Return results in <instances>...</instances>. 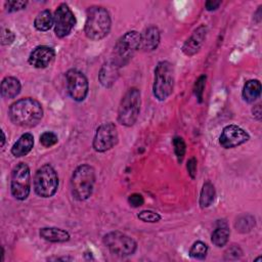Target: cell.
<instances>
[{"mask_svg":"<svg viewBox=\"0 0 262 262\" xmlns=\"http://www.w3.org/2000/svg\"><path fill=\"white\" fill-rule=\"evenodd\" d=\"M137 218L143 222H148V223H157L161 220V215L155 211L151 210H143L140 211L137 214Z\"/></svg>","mask_w":262,"mask_h":262,"instance_id":"obj_28","label":"cell"},{"mask_svg":"<svg viewBox=\"0 0 262 262\" xmlns=\"http://www.w3.org/2000/svg\"><path fill=\"white\" fill-rule=\"evenodd\" d=\"M34 146V137L31 133L23 134L11 147V154L15 158L27 156Z\"/></svg>","mask_w":262,"mask_h":262,"instance_id":"obj_19","label":"cell"},{"mask_svg":"<svg viewBox=\"0 0 262 262\" xmlns=\"http://www.w3.org/2000/svg\"><path fill=\"white\" fill-rule=\"evenodd\" d=\"M28 2L27 1H6L5 2V9L7 12H15L18 10L24 9L27 6Z\"/></svg>","mask_w":262,"mask_h":262,"instance_id":"obj_32","label":"cell"},{"mask_svg":"<svg viewBox=\"0 0 262 262\" xmlns=\"http://www.w3.org/2000/svg\"><path fill=\"white\" fill-rule=\"evenodd\" d=\"M230 231L226 225H220L218 226L211 235V241L213 245H215L218 248H221L225 246L229 239Z\"/></svg>","mask_w":262,"mask_h":262,"instance_id":"obj_24","label":"cell"},{"mask_svg":"<svg viewBox=\"0 0 262 262\" xmlns=\"http://www.w3.org/2000/svg\"><path fill=\"white\" fill-rule=\"evenodd\" d=\"M67 90L71 98L75 101H83L89 90V84L86 76L77 69H71L66 73Z\"/></svg>","mask_w":262,"mask_h":262,"instance_id":"obj_11","label":"cell"},{"mask_svg":"<svg viewBox=\"0 0 262 262\" xmlns=\"http://www.w3.org/2000/svg\"><path fill=\"white\" fill-rule=\"evenodd\" d=\"M173 142V146H174V152L176 155V158L178 160L179 163L182 162L184 156H185V151H186V143L184 141V139L180 136H175L172 140Z\"/></svg>","mask_w":262,"mask_h":262,"instance_id":"obj_27","label":"cell"},{"mask_svg":"<svg viewBox=\"0 0 262 262\" xmlns=\"http://www.w3.org/2000/svg\"><path fill=\"white\" fill-rule=\"evenodd\" d=\"M21 89V85L18 79L15 77H5L1 82V95L3 98L16 97Z\"/></svg>","mask_w":262,"mask_h":262,"instance_id":"obj_20","label":"cell"},{"mask_svg":"<svg viewBox=\"0 0 262 262\" xmlns=\"http://www.w3.org/2000/svg\"><path fill=\"white\" fill-rule=\"evenodd\" d=\"M119 141L117 126L113 122L101 124L95 132L92 146L97 152H104L112 149Z\"/></svg>","mask_w":262,"mask_h":262,"instance_id":"obj_10","label":"cell"},{"mask_svg":"<svg viewBox=\"0 0 262 262\" xmlns=\"http://www.w3.org/2000/svg\"><path fill=\"white\" fill-rule=\"evenodd\" d=\"M252 114H253V117H254L256 120H261L262 111H261V104H260V103L256 104V105L252 108Z\"/></svg>","mask_w":262,"mask_h":262,"instance_id":"obj_37","label":"cell"},{"mask_svg":"<svg viewBox=\"0 0 262 262\" xmlns=\"http://www.w3.org/2000/svg\"><path fill=\"white\" fill-rule=\"evenodd\" d=\"M31 190V172L26 163H18L12 169L10 191L14 199L18 201L26 200Z\"/></svg>","mask_w":262,"mask_h":262,"instance_id":"obj_9","label":"cell"},{"mask_svg":"<svg viewBox=\"0 0 262 262\" xmlns=\"http://www.w3.org/2000/svg\"><path fill=\"white\" fill-rule=\"evenodd\" d=\"M256 17L258 18L257 23H260V20H261V6H259L257 11L254 13V18H256Z\"/></svg>","mask_w":262,"mask_h":262,"instance_id":"obj_38","label":"cell"},{"mask_svg":"<svg viewBox=\"0 0 262 262\" xmlns=\"http://www.w3.org/2000/svg\"><path fill=\"white\" fill-rule=\"evenodd\" d=\"M102 242L113 255L119 257L131 256L137 249V244L132 237L118 230L106 233Z\"/></svg>","mask_w":262,"mask_h":262,"instance_id":"obj_8","label":"cell"},{"mask_svg":"<svg viewBox=\"0 0 262 262\" xmlns=\"http://www.w3.org/2000/svg\"><path fill=\"white\" fill-rule=\"evenodd\" d=\"M120 75V67H118L112 59L105 61L99 70L98 80L100 84L105 87H112Z\"/></svg>","mask_w":262,"mask_h":262,"instance_id":"obj_17","label":"cell"},{"mask_svg":"<svg viewBox=\"0 0 262 262\" xmlns=\"http://www.w3.org/2000/svg\"><path fill=\"white\" fill-rule=\"evenodd\" d=\"M95 170L88 164L78 166L71 178V190L77 201H86L93 192L95 183Z\"/></svg>","mask_w":262,"mask_h":262,"instance_id":"obj_3","label":"cell"},{"mask_svg":"<svg viewBox=\"0 0 262 262\" xmlns=\"http://www.w3.org/2000/svg\"><path fill=\"white\" fill-rule=\"evenodd\" d=\"M141 104V94L139 89L132 87L123 95L119 108L118 121L121 125L126 127L133 126L139 116Z\"/></svg>","mask_w":262,"mask_h":262,"instance_id":"obj_5","label":"cell"},{"mask_svg":"<svg viewBox=\"0 0 262 262\" xmlns=\"http://www.w3.org/2000/svg\"><path fill=\"white\" fill-rule=\"evenodd\" d=\"M54 33L58 38L67 37L76 25V17L68 4L61 3L53 14Z\"/></svg>","mask_w":262,"mask_h":262,"instance_id":"obj_12","label":"cell"},{"mask_svg":"<svg viewBox=\"0 0 262 262\" xmlns=\"http://www.w3.org/2000/svg\"><path fill=\"white\" fill-rule=\"evenodd\" d=\"M206 79L207 77L205 75H202L198 78V80L194 83V87H193V93L195 95V97L198 98L199 102L203 101V94H204V90H205V85H206Z\"/></svg>","mask_w":262,"mask_h":262,"instance_id":"obj_30","label":"cell"},{"mask_svg":"<svg viewBox=\"0 0 262 262\" xmlns=\"http://www.w3.org/2000/svg\"><path fill=\"white\" fill-rule=\"evenodd\" d=\"M55 57V51L52 47L46 45L37 46L29 55V63L36 69H45L52 63Z\"/></svg>","mask_w":262,"mask_h":262,"instance_id":"obj_14","label":"cell"},{"mask_svg":"<svg viewBox=\"0 0 262 262\" xmlns=\"http://www.w3.org/2000/svg\"><path fill=\"white\" fill-rule=\"evenodd\" d=\"M250 139L247 131L237 125H228L223 128L219 136V144L223 148L236 147Z\"/></svg>","mask_w":262,"mask_h":262,"instance_id":"obj_13","label":"cell"},{"mask_svg":"<svg viewBox=\"0 0 262 262\" xmlns=\"http://www.w3.org/2000/svg\"><path fill=\"white\" fill-rule=\"evenodd\" d=\"M57 141H58L57 135L51 131L43 132L40 136V143L44 147H51V146L55 145L57 143Z\"/></svg>","mask_w":262,"mask_h":262,"instance_id":"obj_29","label":"cell"},{"mask_svg":"<svg viewBox=\"0 0 262 262\" xmlns=\"http://www.w3.org/2000/svg\"><path fill=\"white\" fill-rule=\"evenodd\" d=\"M207 253H208V246L201 241L193 243L189 249V256L193 259L203 260L206 258Z\"/></svg>","mask_w":262,"mask_h":262,"instance_id":"obj_26","label":"cell"},{"mask_svg":"<svg viewBox=\"0 0 262 262\" xmlns=\"http://www.w3.org/2000/svg\"><path fill=\"white\" fill-rule=\"evenodd\" d=\"M255 224L256 221L254 216L251 214H244L236 219L234 227L241 233H248L253 229V227H255Z\"/></svg>","mask_w":262,"mask_h":262,"instance_id":"obj_25","label":"cell"},{"mask_svg":"<svg viewBox=\"0 0 262 262\" xmlns=\"http://www.w3.org/2000/svg\"><path fill=\"white\" fill-rule=\"evenodd\" d=\"M128 203L132 208H139L144 204V198L142 194L134 192L128 196Z\"/></svg>","mask_w":262,"mask_h":262,"instance_id":"obj_33","label":"cell"},{"mask_svg":"<svg viewBox=\"0 0 262 262\" xmlns=\"http://www.w3.org/2000/svg\"><path fill=\"white\" fill-rule=\"evenodd\" d=\"M54 25L53 15L48 9L42 10L37 14L34 20V27L40 32H46Z\"/></svg>","mask_w":262,"mask_h":262,"instance_id":"obj_23","label":"cell"},{"mask_svg":"<svg viewBox=\"0 0 262 262\" xmlns=\"http://www.w3.org/2000/svg\"><path fill=\"white\" fill-rule=\"evenodd\" d=\"M216 196V191H215V187L212 184V182L207 181L203 184L202 189H201V193H200V207L202 209L208 208L210 207Z\"/></svg>","mask_w":262,"mask_h":262,"instance_id":"obj_22","label":"cell"},{"mask_svg":"<svg viewBox=\"0 0 262 262\" xmlns=\"http://www.w3.org/2000/svg\"><path fill=\"white\" fill-rule=\"evenodd\" d=\"M140 34L137 31H129L121 36L115 47L113 61L120 68L125 67L139 49Z\"/></svg>","mask_w":262,"mask_h":262,"instance_id":"obj_6","label":"cell"},{"mask_svg":"<svg viewBox=\"0 0 262 262\" xmlns=\"http://www.w3.org/2000/svg\"><path fill=\"white\" fill-rule=\"evenodd\" d=\"M187 171H188V174L190 175L191 178H194L195 175H196V160L195 158H190L187 162Z\"/></svg>","mask_w":262,"mask_h":262,"instance_id":"obj_35","label":"cell"},{"mask_svg":"<svg viewBox=\"0 0 262 262\" xmlns=\"http://www.w3.org/2000/svg\"><path fill=\"white\" fill-rule=\"evenodd\" d=\"M243 255L242 249L237 245L230 246L225 252H224V258L226 260H236L239 259Z\"/></svg>","mask_w":262,"mask_h":262,"instance_id":"obj_31","label":"cell"},{"mask_svg":"<svg viewBox=\"0 0 262 262\" xmlns=\"http://www.w3.org/2000/svg\"><path fill=\"white\" fill-rule=\"evenodd\" d=\"M34 190L41 198H51L58 188V176L54 168L49 164H44L35 173Z\"/></svg>","mask_w":262,"mask_h":262,"instance_id":"obj_7","label":"cell"},{"mask_svg":"<svg viewBox=\"0 0 262 262\" xmlns=\"http://www.w3.org/2000/svg\"><path fill=\"white\" fill-rule=\"evenodd\" d=\"M261 94V83L259 80H249L245 83L242 95L245 101L252 103L256 101Z\"/></svg>","mask_w":262,"mask_h":262,"instance_id":"obj_21","label":"cell"},{"mask_svg":"<svg viewBox=\"0 0 262 262\" xmlns=\"http://www.w3.org/2000/svg\"><path fill=\"white\" fill-rule=\"evenodd\" d=\"M112 19L106 8L102 6H90L86 11L84 33L93 41H99L106 37L111 31Z\"/></svg>","mask_w":262,"mask_h":262,"instance_id":"obj_2","label":"cell"},{"mask_svg":"<svg viewBox=\"0 0 262 262\" xmlns=\"http://www.w3.org/2000/svg\"><path fill=\"white\" fill-rule=\"evenodd\" d=\"M1 134H2V143H1V146L3 147L4 146V143H5V134H4V131L1 130Z\"/></svg>","mask_w":262,"mask_h":262,"instance_id":"obj_39","label":"cell"},{"mask_svg":"<svg viewBox=\"0 0 262 262\" xmlns=\"http://www.w3.org/2000/svg\"><path fill=\"white\" fill-rule=\"evenodd\" d=\"M175 81L174 67L167 60L159 61L155 69V79L152 85L154 96L160 100H166L173 92Z\"/></svg>","mask_w":262,"mask_h":262,"instance_id":"obj_4","label":"cell"},{"mask_svg":"<svg viewBox=\"0 0 262 262\" xmlns=\"http://www.w3.org/2000/svg\"><path fill=\"white\" fill-rule=\"evenodd\" d=\"M220 5H221V1H217V0H209L205 3V7L208 11L216 10Z\"/></svg>","mask_w":262,"mask_h":262,"instance_id":"obj_36","label":"cell"},{"mask_svg":"<svg viewBox=\"0 0 262 262\" xmlns=\"http://www.w3.org/2000/svg\"><path fill=\"white\" fill-rule=\"evenodd\" d=\"M41 238L50 243H66L70 239V233L58 227H43L39 231Z\"/></svg>","mask_w":262,"mask_h":262,"instance_id":"obj_18","label":"cell"},{"mask_svg":"<svg viewBox=\"0 0 262 262\" xmlns=\"http://www.w3.org/2000/svg\"><path fill=\"white\" fill-rule=\"evenodd\" d=\"M1 40H2V44L6 45V44H11L14 40V34L10 31V30H2V36H1Z\"/></svg>","mask_w":262,"mask_h":262,"instance_id":"obj_34","label":"cell"},{"mask_svg":"<svg viewBox=\"0 0 262 262\" xmlns=\"http://www.w3.org/2000/svg\"><path fill=\"white\" fill-rule=\"evenodd\" d=\"M207 32L208 30L205 25H201L200 27H198L192 32L190 37L184 42L182 46V52L187 56H192L198 53L206 40Z\"/></svg>","mask_w":262,"mask_h":262,"instance_id":"obj_15","label":"cell"},{"mask_svg":"<svg viewBox=\"0 0 262 262\" xmlns=\"http://www.w3.org/2000/svg\"><path fill=\"white\" fill-rule=\"evenodd\" d=\"M8 117L16 126L32 128L42 120L43 108L41 103L35 98H20L9 106Z\"/></svg>","mask_w":262,"mask_h":262,"instance_id":"obj_1","label":"cell"},{"mask_svg":"<svg viewBox=\"0 0 262 262\" xmlns=\"http://www.w3.org/2000/svg\"><path fill=\"white\" fill-rule=\"evenodd\" d=\"M161 33L156 26H148L140 34V44L139 49L142 51H152L157 49L160 44Z\"/></svg>","mask_w":262,"mask_h":262,"instance_id":"obj_16","label":"cell"}]
</instances>
